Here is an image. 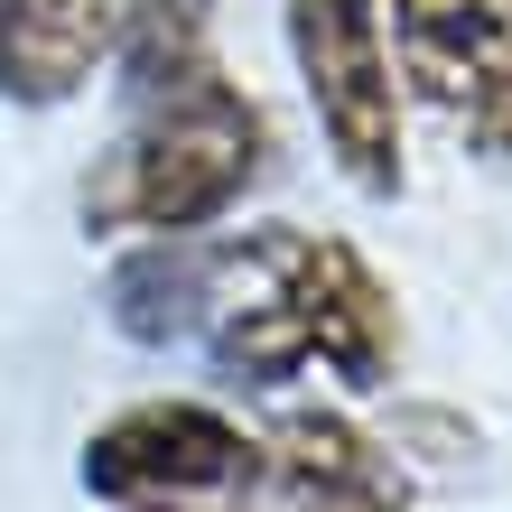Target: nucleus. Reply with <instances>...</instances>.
Returning <instances> with one entry per match:
<instances>
[{"label":"nucleus","mask_w":512,"mask_h":512,"mask_svg":"<svg viewBox=\"0 0 512 512\" xmlns=\"http://www.w3.org/2000/svg\"><path fill=\"white\" fill-rule=\"evenodd\" d=\"M270 168V122L215 56L177 84L140 94V122L122 131L84 177V233L94 243H140V233H205L252 196Z\"/></svg>","instance_id":"f257e3e1"},{"label":"nucleus","mask_w":512,"mask_h":512,"mask_svg":"<svg viewBox=\"0 0 512 512\" xmlns=\"http://www.w3.org/2000/svg\"><path fill=\"white\" fill-rule=\"evenodd\" d=\"M289 56L336 168L364 196H401V75H391L382 0H289Z\"/></svg>","instance_id":"f03ea898"},{"label":"nucleus","mask_w":512,"mask_h":512,"mask_svg":"<svg viewBox=\"0 0 512 512\" xmlns=\"http://www.w3.org/2000/svg\"><path fill=\"white\" fill-rule=\"evenodd\" d=\"M270 298L289 308L298 345H308V364H326L345 391H382L401 373V298L382 289V270L336 243V233H298V224H261L243 233Z\"/></svg>","instance_id":"7ed1b4c3"},{"label":"nucleus","mask_w":512,"mask_h":512,"mask_svg":"<svg viewBox=\"0 0 512 512\" xmlns=\"http://www.w3.org/2000/svg\"><path fill=\"white\" fill-rule=\"evenodd\" d=\"M391 75L447 112L475 159L512 168V0H382Z\"/></svg>","instance_id":"20e7f679"},{"label":"nucleus","mask_w":512,"mask_h":512,"mask_svg":"<svg viewBox=\"0 0 512 512\" xmlns=\"http://www.w3.org/2000/svg\"><path fill=\"white\" fill-rule=\"evenodd\" d=\"M261 485V438L215 401H131L84 438V494L103 503H205Z\"/></svg>","instance_id":"39448f33"},{"label":"nucleus","mask_w":512,"mask_h":512,"mask_svg":"<svg viewBox=\"0 0 512 512\" xmlns=\"http://www.w3.org/2000/svg\"><path fill=\"white\" fill-rule=\"evenodd\" d=\"M261 485L280 512H410L391 447L345 410H280L261 438Z\"/></svg>","instance_id":"423d86ee"},{"label":"nucleus","mask_w":512,"mask_h":512,"mask_svg":"<svg viewBox=\"0 0 512 512\" xmlns=\"http://www.w3.org/2000/svg\"><path fill=\"white\" fill-rule=\"evenodd\" d=\"M112 326L131 345H196L215 308L243 289V243H196V233H140V252L112 261Z\"/></svg>","instance_id":"0eeeda50"},{"label":"nucleus","mask_w":512,"mask_h":512,"mask_svg":"<svg viewBox=\"0 0 512 512\" xmlns=\"http://www.w3.org/2000/svg\"><path fill=\"white\" fill-rule=\"evenodd\" d=\"M122 47V0H0V94L19 112H56Z\"/></svg>","instance_id":"6e6552de"},{"label":"nucleus","mask_w":512,"mask_h":512,"mask_svg":"<svg viewBox=\"0 0 512 512\" xmlns=\"http://www.w3.org/2000/svg\"><path fill=\"white\" fill-rule=\"evenodd\" d=\"M205 19H215V0H122V75L131 94H159L177 84L187 66H205Z\"/></svg>","instance_id":"1a4fd4ad"},{"label":"nucleus","mask_w":512,"mask_h":512,"mask_svg":"<svg viewBox=\"0 0 512 512\" xmlns=\"http://www.w3.org/2000/svg\"><path fill=\"white\" fill-rule=\"evenodd\" d=\"M122 512H196V503H122Z\"/></svg>","instance_id":"9d476101"}]
</instances>
